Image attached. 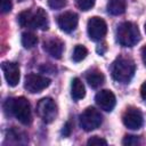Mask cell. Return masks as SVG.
<instances>
[{"label": "cell", "mask_w": 146, "mask_h": 146, "mask_svg": "<svg viewBox=\"0 0 146 146\" xmlns=\"http://www.w3.org/2000/svg\"><path fill=\"white\" fill-rule=\"evenodd\" d=\"M36 43H38V38L35 34H33L31 32H25L22 34V44L24 46V48L31 49V48L35 47Z\"/></svg>", "instance_id": "cell-17"}, {"label": "cell", "mask_w": 146, "mask_h": 146, "mask_svg": "<svg viewBox=\"0 0 146 146\" xmlns=\"http://www.w3.org/2000/svg\"><path fill=\"white\" fill-rule=\"evenodd\" d=\"M95 100H96V104L103 111H106V112H111L114 108L115 103H116L114 94L107 89H104V90H100L99 92H97Z\"/></svg>", "instance_id": "cell-10"}, {"label": "cell", "mask_w": 146, "mask_h": 146, "mask_svg": "<svg viewBox=\"0 0 146 146\" xmlns=\"http://www.w3.org/2000/svg\"><path fill=\"white\" fill-rule=\"evenodd\" d=\"M116 39L123 47H132L140 40L138 26L131 22H124L116 30Z\"/></svg>", "instance_id": "cell-4"}, {"label": "cell", "mask_w": 146, "mask_h": 146, "mask_svg": "<svg viewBox=\"0 0 146 146\" xmlns=\"http://www.w3.org/2000/svg\"><path fill=\"white\" fill-rule=\"evenodd\" d=\"M145 32H146V24H145Z\"/></svg>", "instance_id": "cell-28"}, {"label": "cell", "mask_w": 146, "mask_h": 146, "mask_svg": "<svg viewBox=\"0 0 146 146\" xmlns=\"http://www.w3.org/2000/svg\"><path fill=\"white\" fill-rule=\"evenodd\" d=\"M122 121H123V124L127 128L131 129V130L140 129L141 125H143V123H144L143 114L136 107H129V108H127V111L123 113Z\"/></svg>", "instance_id": "cell-9"}, {"label": "cell", "mask_w": 146, "mask_h": 146, "mask_svg": "<svg viewBox=\"0 0 146 146\" xmlns=\"http://www.w3.org/2000/svg\"><path fill=\"white\" fill-rule=\"evenodd\" d=\"M72 128H73V125H72L71 121H67V122L64 124V127H63V130H62V133H63V136H64V137H67V136H70V135H71V132H72Z\"/></svg>", "instance_id": "cell-24"}, {"label": "cell", "mask_w": 146, "mask_h": 146, "mask_svg": "<svg viewBox=\"0 0 146 146\" xmlns=\"http://www.w3.org/2000/svg\"><path fill=\"white\" fill-rule=\"evenodd\" d=\"M136 71L135 62L131 58L120 56L112 65V76L120 83H128L132 79Z\"/></svg>", "instance_id": "cell-3"}, {"label": "cell", "mask_w": 146, "mask_h": 146, "mask_svg": "<svg viewBox=\"0 0 146 146\" xmlns=\"http://www.w3.org/2000/svg\"><path fill=\"white\" fill-rule=\"evenodd\" d=\"M123 145H129V146H135V145H139L140 144V138L138 136H131V135H127L123 140H122Z\"/></svg>", "instance_id": "cell-19"}, {"label": "cell", "mask_w": 146, "mask_h": 146, "mask_svg": "<svg viewBox=\"0 0 146 146\" xmlns=\"http://www.w3.org/2000/svg\"><path fill=\"white\" fill-rule=\"evenodd\" d=\"M86 95V89L83 83L81 82L80 79L74 78L72 80V86H71V96L74 100H80L84 97Z\"/></svg>", "instance_id": "cell-15"}, {"label": "cell", "mask_w": 146, "mask_h": 146, "mask_svg": "<svg viewBox=\"0 0 146 146\" xmlns=\"http://www.w3.org/2000/svg\"><path fill=\"white\" fill-rule=\"evenodd\" d=\"M80 120V127L86 130V131H91L97 129L103 121L102 114L94 107H88L86 108L82 114L79 117Z\"/></svg>", "instance_id": "cell-5"}, {"label": "cell", "mask_w": 146, "mask_h": 146, "mask_svg": "<svg viewBox=\"0 0 146 146\" xmlns=\"http://www.w3.org/2000/svg\"><path fill=\"white\" fill-rule=\"evenodd\" d=\"M141 58H143V62H144V64L146 66V46H144L141 48Z\"/></svg>", "instance_id": "cell-27"}, {"label": "cell", "mask_w": 146, "mask_h": 146, "mask_svg": "<svg viewBox=\"0 0 146 146\" xmlns=\"http://www.w3.org/2000/svg\"><path fill=\"white\" fill-rule=\"evenodd\" d=\"M87 55H88L87 48H86L84 46H82V44H78V46H75V48H74V50H73L72 59H73V62L79 63V62L83 60V59L87 57Z\"/></svg>", "instance_id": "cell-18"}, {"label": "cell", "mask_w": 146, "mask_h": 146, "mask_svg": "<svg viewBox=\"0 0 146 146\" xmlns=\"http://www.w3.org/2000/svg\"><path fill=\"white\" fill-rule=\"evenodd\" d=\"M78 22H79L78 15L72 11H66L57 17L58 26L60 27L62 31H64L66 33H71L72 31H74L78 25Z\"/></svg>", "instance_id": "cell-11"}, {"label": "cell", "mask_w": 146, "mask_h": 146, "mask_svg": "<svg viewBox=\"0 0 146 146\" xmlns=\"http://www.w3.org/2000/svg\"><path fill=\"white\" fill-rule=\"evenodd\" d=\"M107 11L111 15H121L125 11V0H108Z\"/></svg>", "instance_id": "cell-16"}, {"label": "cell", "mask_w": 146, "mask_h": 146, "mask_svg": "<svg viewBox=\"0 0 146 146\" xmlns=\"http://www.w3.org/2000/svg\"><path fill=\"white\" fill-rule=\"evenodd\" d=\"M140 95H141V98L144 100H146V81L143 83V86L140 88Z\"/></svg>", "instance_id": "cell-25"}, {"label": "cell", "mask_w": 146, "mask_h": 146, "mask_svg": "<svg viewBox=\"0 0 146 146\" xmlns=\"http://www.w3.org/2000/svg\"><path fill=\"white\" fill-rule=\"evenodd\" d=\"M87 30H88L89 38L94 41H98L105 36L107 32V25L103 18L95 16L88 21Z\"/></svg>", "instance_id": "cell-8"}, {"label": "cell", "mask_w": 146, "mask_h": 146, "mask_svg": "<svg viewBox=\"0 0 146 146\" xmlns=\"http://www.w3.org/2000/svg\"><path fill=\"white\" fill-rule=\"evenodd\" d=\"M18 1H24V0H18Z\"/></svg>", "instance_id": "cell-29"}, {"label": "cell", "mask_w": 146, "mask_h": 146, "mask_svg": "<svg viewBox=\"0 0 146 146\" xmlns=\"http://www.w3.org/2000/svg\"><path fill=\"white\" fill-rule=\"evenodd\" d=\"M75 2H76V6L83 11L91 9V7L95 5V0H75Z\"/></svg>", "instance_id": "cell-20"}, {"label": "cell", "mask_w": 146, "mask_h": 146, "mask_svg": "<svg viewBox=\"0 0 146 146\" xmlns=\"http://www.w3.org/2000/svg\"><path fill=\"white\" fill-rule=\"evenodd\" d=\"M88 145H107V141L100 137H97V136H94L91 137L88 141H87Z\"/></svg>", "instance_id": "cell-22"}, {"label": "cell", "mask_w": 146, "mask_h": 146, "mask_svg": "<svg viewBox=\"0 0 146 146\" xmlns=\"http://www.w3.org/2000/svg\"><path fill=\"white\" fill-rule=\"evenodd\" d=\"M18 24L23 27L30 29H39V30H48L49 22L47 13L42 8H36L34 10L27 9L22 11L17 16Z\"/></svg>", "instance_id": "cell-2"}, {"label": "cell", "mask_w": 146, "mask_h": 146, "mask_svg": "<svg viewBox=\"0 0 146 146\" xmlns=\"http://www.w3.org/2000/svg\"><path fill=\"white\" fill-rule=\"evenodd\" d=\"M36 113L44 123H51L57 116V106L55 102L49 98H42L36 105Z\"/></svg>", "instance_id": "cell-6"}, {"label": "cell", "mask_w": 146, "mask_h": 146, "mask_svg": "<svg viewBox=\"0 0 146 146\" xmlns=\"http://www.w3.org/2000/svg\"><path fill=\"white\" fill-rule=\"evenodd\" d=\"M105 51H106V44H105V43H103V44H99V46L97 47V52H98V54L103 55Z\"/></svg>", "instance_id": "cell-26"}, {"label": "cell", "mask_w": 146, "mask_h": 146, "mask_svg": "<svg viewBox=\"0 0 146 146\" xmlns=\"http://www.w3.org/2000/svg\"><path fill=\"white\" fill-rule=\"evenodd\" d=\"M43 49L54 58L59 59L63 55V50H64V43L62 40L57 39V38H52L49 39L47 41H44L43 43Z\"/></svg>", "instance_id": "cell-13"}, {"label": "cell", "mask_w": 146, "mask_h": 146, "mask_svg": "<svg viewBox=\"0 0 146 146\" xmlns=\"http://www.w3.org/2000/svg\"><path fill=\"white\" fill-rule=\"evenodd\" d=\"M1 67H2L3 75H5L7 83L10 87L17 86V83L19 81V66H18V64L13 63V62H3Z\"/></svg>", "instance_id": "cell-12"}, {"label": "cell", "mask_w": 146, "mask_h": 146, "mask_svg": "<svg viewBox=\"0 0 146 146\" xmlns=\"http://www.w3.org/2000/svg\"><path fill=\"white\" fill-rule=\"evenodd\" d=\"M66 0H48V6L51 9H60L65 7Z\"/></svg>", "instance_id": "cell-21"}, {"label": "cell", "mask_w": 146, "mask_h": 146, "mask_svg": "<svg viewBox=\"0 0 146 146\" xmlns=\"http://www.w3.org/2000/svg\"><path fill=\"white\" fill-rule=\"evenodd\" d=\"M86 79H87V82L89 83V86L91 88H99L105 81L104 74L96 68L89 71L86 75Z\"/></svg>", "instance_id": "cell-14"}, {"label": "cell", "mask_w": 146, "mask_h": 146, "mask_svg": "<svg viewBox=\"0 0 146 146\" xmlns=\"http://www.w3.org/2000/svg\"><path fill=\"white\" fill-rule=\"evenodd\" d=\"M1 2V11L2 13H8L11 10V0H0Z\"/></svg>", "instance_id": "cell-23"}, {"label": "cell", "mask_w": 146, "mask_h": 146, "mask_svg": "<svg viewBox=\"0 0 146 146\" xmlns=\"http://www.w3.org/2000/svg\"><path fill=\"white\" fill-rule=\"evenodd\" d=\"M50 84V79L40 75V74H27L25 76V82H24V88L31 92V94H36L46 89Z\"/></svg>", "instance_id": "cell-7"}, {"label": "cell", "mask_w": 146, "mask_h": 146, "mask_svg": "<svg viewBox=\"0 0 146 146\" xmlns=\"http://www.w3.org/2000/svg\"><path fill=\"white\" fill-rule=\"evenodd\" d=\"M3 110L7 115H14L23 124H30L32 121L31 106L25 97L8 98L3 104Z\"/></svg>", "instance_id": "cell-1"}]
</instances>
